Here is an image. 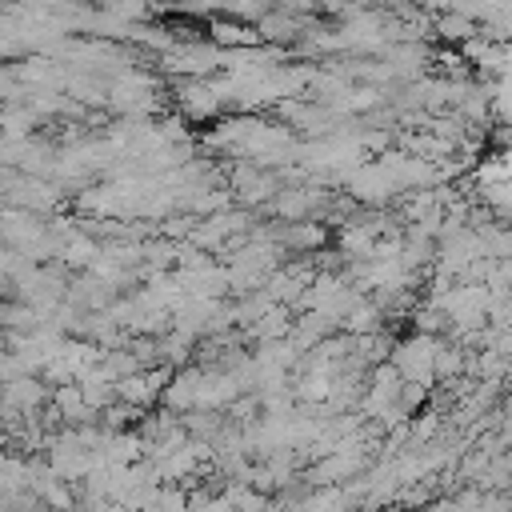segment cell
Returning <instances> with one entry per match:
<instances>
[{
    "mask_svg": "<svg viewBox=\"0 0 512 512\" xmlns=\"http://www.w3.org/2000/svg\"><path fill=\"white\" fill-rule=\"evenodd\" d=\"M432 368H436L440 376H448V372H460V368H464V360H460V352H456V348H440Z\"/></svg>",
    "mask_w": 512,
    "mask_h": 512,
    "instance_id": "6da1fadb",
    "label": "cell"
}]
</instances>
